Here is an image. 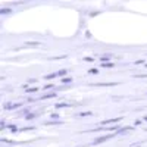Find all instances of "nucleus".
I'll list each match as a JSON object with an SVG mask.
<instances>
[{
  "label": "nucleus",
  "instance_id": "obj_1",
  "mask_svg": "<svg viewBox=\"0 0 147 147\" xmlns=\"http://www.w3.org/2000/svg\"><path fill=\"white\" fill-rule=\"evenodd\" d=\"M91 85L93 87H112V85H116V82H96Z\"/></svg>",
  "mask_w": 147,
  "mask_h": 147
},
{
  "label": "nucleus",
  "instance_id": "obj_2",
  "mask_svg": "<svg viewBox=\"0 0 147 147\" xmlns=\"http://www.w3.org/2000/svg\"><path fill=\"white\" fill-rule=\"evenodd\" d=\"M115 136V134H112V136H105V137H97L96 140H94V144H99V143H105V141H107L109 138H112Z\"/></svg>",
  "mask_w": 147,
  "mask_h": 147
},
{
  "label": "nucleus",
  "instance_id": "obj_3",
  "mask_svg": "<svg viewBox=\"0 0 147 147\" xmlns=\"http://www.w3.org/2000/svg\"><path fill=\"white\" fill-rule=\"evenodd\" d=\"M121 119H122L121 116H119V118H113V119H106V121L102 122V125L105 127V125H107V124H115V122H119Z\"/></svg>",
  "mask_w": 147,
  "mask_h": 147
},
{
  "label": "nucleus",
  "instance_id": "obj_4",
  "mask_svg": "<svg viewBox=\"0 0 147 147\" xmlns=\"http://www.w3.org/2000/svg\"><path fill=\"white\" fill-rule=\"evenodd\" d=\"M19 106H21V103H13V105L7 103V105H5V109H16V107H19Z\"/></svg>",
  "mask_w": 147,
  "mask_h": 147
},
{
  "label": "nucleus",
  "instance_id": "obj_5",
  "mask_svg": "<svg viewBox=\"0 0 147 147\" xmlns=\"http://www.w3.org/2000/svg\"><path fill=\"white\" fill-rule=\"evenodd\" d=\"M25 46H31V47H38V46H41V43H38V41H28V43H25Z\"/></svg>",
  "mask_w": 147,
  "mask_h": 147
},
{
  "label": "nucleus",
  "instance_id": "obj_6",
  "mask_svg": "<svg viewBox=\"0 0 147 147\" xmlns=\"http://www.w3.org/2000/svg\"><path fill=\"white\" fill-rule=\"evenodd\" d=\"M55 77H57V72H55V74H49V75H46L44 78H46V80H53Z\"/></svg>",
  "mask_w": 147,
  "mask_h": 147
},
{
  "label": "nucleus",
  "instance_id": "obj_7",
  "mask_svg": "<svg viewBox=\"0 0 147 147\" xmlns=\"http://www.w3.org/2000/svg\"><path fill=\"white\" fill-rule=\"evenodd\" d=\"M56 94L55 93H52V94H46V96H41V99L40 100H44V99H52V97H55Z\"/></svg>",
  "mask_w": 147,
  "mask_h": 147
},
{
  "label": "nucleus",
  "instance_id": "obj_8",
  "mask_svg": "<svg viewBox=\"0 0 147 147\" xmlns=\"http://www.w3.org/2000/svg\"><path fill=\"white\" fill-rule=\"evenodd\" d=\"M69 103H56V107H68Z\"/></svg>",
  "mask_w": 147,
  "mask_h": 147
},
{
  "label": "nucleus",
  "instance_id": "obj_9",
  "mask_svg": "<svg viewBox=\"0 0 147 147\" xmlns=\"http://www.w3.org/2000/svg\"><path fill=\"white\" fill-rule=\"evenodd\" d=\"M102 66H103V68H113V63H110V62H106V63H103Z\"/></svg>",
  "mask_w": 147,
  "mask_h": 147
},
{
  "label": "nucleus",
  "instance_id": "obj_10",
  "mask_svg": "<svg viewBox=\"0 0 147 147\" xmlns=\"http://www.w3.org/2000/svg\"><path fill=\"white\" fill-rule=\"evenodd\" d=\"M0 13H2V15H6V13H10V9H2V10H0Z\"/></svg>",
  "mask_w": 147,
  "mask_h": 147
},
{
  "label": "nucleus",
  "instance_id": "obj_11",
  "mask_svg": "<svg viewBox=\"0 0 147 147\" xmlns=\"http://www.w3.org/2000/svg\"><path fill=\"white\" fill-rule=\"evenodd\" d=\"M66 72H68L66 69H60V71L57 72V75H66Z\"/></svg>",
  "mask_w": 147,
  "mask_h": 147
},
{
  "label": "nucleus",
  "instance_id": "obj_12",
  "mask_svg": "<svg viewBox=\"0 0 147 147\" xmlns=\"http://www.w3.org/2000/svg\"><path fill=\"white\" fill-rule=\"evenodd\" d=\"M90 115H93L91 112H82V113H80V116H90Z\"/></svg>",
  "mask_w": 147,
  "mask_h": 147
},
{
  "label": "nucleus",
  "instance_id": "obj_13",
  "mask_svg": "<svg viewBox=\"0 0 147 147\" xmlns=\"http://www.w3.org/2000/svg\"><path fill=\"white\" fill-rule=\"evenodd\" d=\"M71 81H72V78H63V80H62L63 84H68V82H71Z\"/></svg>",
  "mask_w": 147,
  "mask_h": 147
},
{
  "label": "nucleus",
  "instance_id": "obj_14",
  "mask_svg": "<svg viewBox=\"0 0 147 147\" xmlns=\"http://www.w3.org/2000/svg\"><path fill=\"white\" fill-rule=\"evenodd\" d=\"M27 91L28 93H34V91H37V88H27Z\"/></svg>",
  "mask_w": 147,
  "mask_h": 147
},
{
  "label": "nucleus",
  "instance_id": "obj_15",
  "mask_svg": "<svg viewBox=\"0 0 147 147\" xmlns=\"http://www.w3.org/2000/svg\"><path fill=\"white\" fill-rule=\"evenodd\" d=\"M90 74H97V69H90Z\"/></svg>",
  "mask_w": 147,
  "mask_h": 147
},
{
  "label": "nucleus",
  "instance_id": "obj_16",
  "mask_svg": "<svg viewBox=\"0 0 147 147\" xmlns=\"http://www.w3.org/2000/svg\"><path fill=\"white\" fill-rule=\"evenodd\" d=\"M131 147H138V144H132Z\"/></svg>",
  "mask_w": 147,
  "mask_h": 147
},
{
  "label": "nucleus",
  "instance_id": "obj_17",
  "mask_svg": "<svg viewBox=\"0 0 147 147\" xmlns=\"http://www.w3.org/2000/svg\"><path fill=\"white\" fill-rule=\"evenodd\" d=\"M146 121H147V116H146Z\"/></svg>",
  "mask_w": 147,
  "mask_h": 147
}]
</instances>
